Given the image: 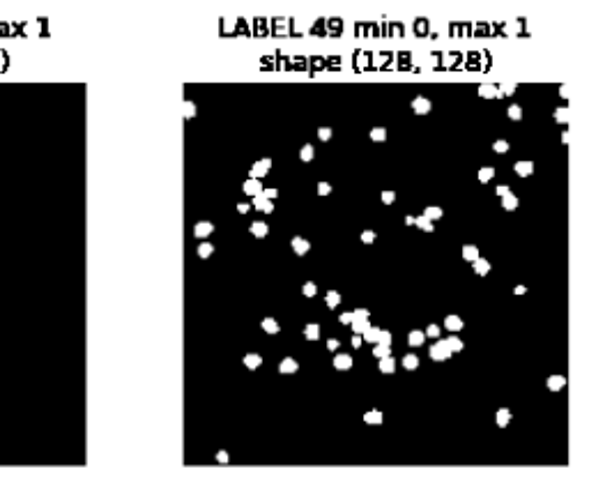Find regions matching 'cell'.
Instances as JSON below:
<instances>
[{
  "label": "cell",
  "instance_id": "cell-39",
  "mask_svg": "<svg viewBox=\"0 0 589 481\" xmlns=\"http://www.w3.org/2000/svg\"><path fill=\"white\" fill-rule=\"evenodd\" d=\"M302 295L304 297H316L318 295V286L313 284V281H307V284L302 286Z\"/></svg>",
  "mask_w": 589,
  "mask_h": 481
},
{
  "label": "cell",
  "instance_id": "cell-1",
  "mask_svg": "<svg viewBox=\"0 0 589 481\" xmlns=\"http://www.w3.org/2000/svg\"><path fill=\"white\" fill-rule=\"evenodd\" d=\"M428 355H431V360H433V362H447L449 357H451V350L447 348L445 339H438V341H435L433 346H431V350H428Z\"/></svg>",
  "mask_w": 589,
  "mask_h": 481
},
{
  "label": "cell",
  "instance_id": "cell-42",
  "mask_svg": "<svg viewBox=\"0 0 589 481\" xmlns=\"http://www.w3.org/2000/svg\"><path fill=\"white\" fill-rule=\"evenodd\" d=\"M380 201L385 203V205H392V203H396V192H392V189H385V192L380 194Z\"/></svg>",
  "mask_w": 589,
  "mask_h": 481
},
{
  "label": "cell",
  "instance_id": "cell-56",
  "mask_svg": "<svg viewBox=\"0 0 589 481\" xmlns=\"http://www.w3.org/2000/svg\"><path fill=\"white\" fill-rule=\"evenodd\" d=\"M555 118L560 120V122H564V120H566V109H560V111H557V113H555Z\"/></svg>",
  "mask_w": 589,
  "mask_h": 481
},
{
  "label": "cell",
  "instance_id": "cell-36",
  "mask_svg": "<svg viewBox=\"0 0 589 481\" xmlns=\"http://www.w3.org/2000/svg\"><path fill=\"white\" fill-rule=\"evenodd\" d=\"M415 226L417 228H422V231H426V233H433L435 228H433V221H428L424 215L422 217H415Z\"/></svg>",
  "mask_w": 589,
  "mask_h": 481
},
{
  "label": "cell",
  "instance_id": "cell-14",
  "mask_svg": "<svg viewBox=\"0 0 589 481\" xmlns=\"http://www.w3.org/2000/svg\"><path fill=\"white\" fill-rule=\"evenodd\" d=\"M378 369H380V373H385V376H392V373L396 371V360L392 355L382 357V360H378Z\"/></svg>",
  "mask_w": 589,
  "mask_h": 481
},
{
  "label": "cell",
  "instance_id": "cell-13",
  "mask_svg": "<svg viewBox=\"0 0 589 481\" xmlns=\"http://www.w3.org/2000/svg\"><path fill=\"white\" fill-rule=\"evenodd\" d=\"M546 387H548L553 394H555V392H562V389L566 387V378H564V376H557V373H555V376H548Z\"/></svg>",
  "mask_w": 589,
  "mask_h": 481
},
{
  "label": "cell",
  "instance_id": "cell-50",
  "mask_svg": "<svg viewBox=\"0 0 589 481\" xmlns=\"http://www.w3.org/2000/svg\"><path fill=\"white\" fill-rule=\"evenodd\" d=\"M339 320H341V325H350V323H353V311H346V313H341Z\"/></svg>",
  "mask_w": 589,
  "mask_h": 481
},
{
  "label": "cell",
  "instance_id": "cell-25",
  "mask_svg": "<svg viewBox=\"0 0 589 481\" xmlns=\"http://www.w3.org/2000/svg\"><path fill=\"white\" fill-rule=\"evenodd\" d=\"M445 343H447V348L451 350V355L454 353H463V348H465V343L456 337V334H451L449 339H445Z\"/></svg>",
  "mask_w": 589,
  "mask_h": 481
},
{
  "label": "cell",
  "instance_id": "cell-4",
  "mask_svg": "<svg viewBox=\"0 0 589 481\" xmlns=\"http://www.w3.org/2000/svg\"><path fill=\"white\" fill-rule=\"evenodd\" d=\"M297 371H300V362L295 357H283L279 364V373H283V376H295Z\"/></svg>",
  "mask_w": 589,
  "mask_h": 481
},
{
  "label": "cell",
  "instance_id": "cell-30",
  "mask_svg": "<svg viewBox=\"0 0 589 481\" xmlns=\"http://www.w3.org/2000/svg\"><path fill=\"white\" fill-rule=\"evenodd\" d=\"M364 422L371 426H380L382 424V412L380 410H369L364 412Z\"/></svg>",
  "mask_w": 589,
  "mask_h": 481
},
{
  "label": "cell",
  "instance_id": "cell-32",
  "mask_svg": "<svg viewBox=\"0 0 589 481\" xmlns=\"http://www.w3.org/2000/svg\"><path fill=\"white\" fill-rule=\"evenodd\" d=\"M378 337H380V327H373V325L362 334V339L366 343H373V346H376V343H378Z\"/></svg>",
  "mask_w": 589,
  "mask_h": 481
},
{
  "label": "cell",
  "instance_id": "cell-18",
  "mask_svg": "<svg viewBox=\"0 0 589 481\" xmlns=\"http://www.w3.org/2000/svg\"><path fill=\"white\" fill-rule=\"evenodd\" d=\"M260 327H263L265 334H279L281 332V325H279L277 318H263Z\"/></svg>",
  "mask_w": 589,
  "mask_h": 481
},
{
  "label": "cell",
  "instance_id": "cell-54",
  "mask_svg": "<svg viewBox=\"0 0 589 481\" xmlns=\"http://www.w3.org/2000/svg\"><path fill=\"white\" fill-rule=\"evenodd\" d=\"M249 210H251L249 203H237V212H240V215H247Z\"/></svg>",
  "mask_w": 589,
  "mask_h": 481
},
{
  "label": "cell",
  "instance_id": "cell-5",
  "mask_svg": "<svg viewBox=\"0 0 589 481\" xmlns=\"http://www.w3.org/2000/svg\"><path fill=\"white\" fill-rule=\"evenodd\" d=\"M290 247H293L295 256H307L311 251V242L307 238H300V235H295V238L290 240Z\"/></svg>",
  "mask_w": 589,
  "mask_h": 481
},
{
  "label": "cell",
  "instance_id": "cell-51",
  "mask_svg": "<svg viewBox=\"0 0 589 481\" xmlns=\"http://www.w3.org/2000/svg\"><path fill=\"white\" fill-rule=\"evenodd\" d=\"M507 194H511V189H509V185H497V189H495V196H507Z\"/></svg>",
  "mask_w": 589,
  "mask_h": 481
},
{
  "label": "cell",
  "instance_id": "cell-20",
  "mask_svg": "<svg viewBox=\"0 0 589 481\" xmlns=\"http://www.w3.org/2000/svg\"><path fill=\"white\" fill-rule=\"evenodd\" d=\"M300 159H302L304 164H311L313 159H316V148H313V143H304V145H302Z\"/></svg>",
  "mask_w": 589,
  "mask_h": 481
},
{
  "label": "cell",
  "instance_id": "cell-19",
  "mask_svg": "<svg viewBox=\"0 0 589 481\" xmlns=\"http://www.w3.org/2000/svg\"><path fill=\"white\" fill-rule=\"evenodd\" d=\"M424 341H426L424 330H412V332L408 334V343H410L412 348H422V346H424Z\"/></svg>",
  "mask_w": 589,
  "mask_h": 481
},
{
  "label": "cell",
  "instance_id": "cell-3",
  "mask_svg": "<svg viewBox=\"0 0 589 481\" xmlns=\"http://www.w3.org/2000/svg\"><path fill=\"white\" fill-rule=\"evenodd\" d=\"M412 111L417 113V116H428V113L433 111V104H431V99L428 97H424V95H419V97H415L412 99Z\"/></svg>",
  "mask_w": 589,
  "mask_h": 481
},
{
  "label": "cell",
  "instance_id": "cell-23",
  "mask_svg": "<svg viewBox=\"0 0 589 481\" xmlns=\"http://www.w3.org/2000/svg\"><path fill=\"white\" fill-rule=\"evenodd\" d=\"M304 339H307V341H318L320 339V325L318 323L304 325Z\"/></svg>",
  "mask_w": 589,
  "mask_h": 481
},
{
  "label": "cell",
  "instance_id": "cell-2",
  "mask_svg": "<svg viewBox=\"0 0 589 481\" xmlns=\"http://www.w3.org/2000/svg\"><path fill=\"white\" fill-rule=\"evenodd\" d=\"M270 169H272V159H270V157L260 159V162H256L254 166H251V171H249V178H254V180H263L265 175L270 173Z\"/></svg>",
  "mask_w": 589,
  "mask_h": 481
},
{
  "label": "cell",
  "instance_id": "cell-52",
  "mask_svg": "<svg viewBox=\"0 0 589 481\" xmlns=\"http://www.w3.org/2000/svg\"><path fill=\"white\" fill-rule=\"evenodd\" d=\"M263 196L267 198V201H274V198H279V192L277 189H263Z\"/></svg>",
  "mask_w": 589,
  "mask_h": 481
},
{
  "label": "cell",
  "instance_id": "cell-46",
  "mask_svg": "<svg viewBox=\"0 0 589 481\" xmlns=\"http://www.w3.org/2000/svg\"><path fill=\"white\" fill-rule=\"evenodd\" d=\"M318 194L320 196H330L332 194V185H330V182H318Z\"/></svg>",
  "mask_w": 589,
  "mask_h": 481
},
{
  "label": "cell",
  "instance_id": "cell-16",
  "mask_svg": "<svg viewBox=\"0 0 589 481\" xmlns=\"http://www.w3.org/2000/svg\"><path fill=\"white\" fill-rule=\"evenodd\" d=\"M479 97H484V99H497L500 97V88L497 86H491V83H484V86H479Z\"/></svg>",
  "mask_w": 589,
  "mask_h": 481
},
{
  "label": "cell",
  "instance_id": "cell-38",
  "mask_svg": "<svg viewBox=\"0 0 589 481\" xmlns=\"http://www.w3.org/2000/svg\"><path fill=\"white\" fill-rule=\"evenodd\" d=\"M392 355V348L389 346H380V343H376V348H373V357H378V360H382V357H389Z\"/></svg>",
  "mask_w": 589,
  "mask_h": 481
},
{
  "label": "cell",
  "instance_id": "cell-49",
  "mask_svg": "<svg viewBox=\"0 0 589 481\" xmlns=\"http://www.w3.org/2000/svg\"><path fill=\"white\" fill-rule=\"evenodd\" d=\"M217 463H221V465H226L228 461H231V456H228V452H224V449H221V452H217Z\"/></svg>",
  "mask_w": 589,
  "mask_h": 481
},
{
  "label": "cell",
  "instance_id": "cell-43",
  "mask_svg": "<svg viewBox=\"0 0 589 481\" xmlns=\"http://www.w3.org/2000/svg\"><path fill=\"white\" fill-rule=\"evenodd\" d=\"M332 136H334L332 127H320V129H318V139H320V141H332Z\"/></svg>",
  "mask_w": 589,
  "mask_h": 481
},
{
  "label": "cell",
  "instance_id": "cell-58",
  "mask_svg": "<svg viewBox=\"0 0 589 481\" xmlns=\"http://www.w3.org/2000/svg\"><path fill=\"white\" fill-rule=\"evenodd\" d=\"M405 226H415V217H405Z\"/></svg>",
  "mask_w": 589,
  "mask_h": 481
},
{
  "label": "cell",
  "instance_id": "cell-35",
  "mask_svg": "<svg viewBox=\"0 0 589 481\" xmlns=\"http://www.w3.org/2000/svg\"><path fill=\"white\" fill-rule=\"evenodd\" d=\"M507 116H509V120L520 122V120H523V109H520L518 104H511L509 109H507Z\"/></svg>",
  "mask_w": 589,
  "mask_h": 481
},
{
  "label": "cell",
  "instance_id": "cell-45",
  "mask_svg": "<svg viewBox=\"0 0 589 481\" xmlns=\"http://www.w3.org/2000/svg\"><path fill=\"white\" fill-rule=\"evenodd\" d=\"M359 240H362L364 244H373L376 242V231H364L362 235H359Z\"/></svg>",
  "mask_w": 589,
  "mask_h": 481
},
{
  "label": "cell",
  "instance_id": "cell-7",
  "mask_svg": "<svg viewBox=\"0 0 589 481\" xmlns=\"http://www.w3.org/2000/svg\"><path fill=\"white\" fill-rule=\"evenodd\" d=\"M212 233H214L212 221H198V224L194 226V238L198 240H208Z\"/></svg>",
  "mask_w": 589,
  "mask_h": 481
},
{
  "label": "cell",
  "instance_id": "cell-24",
  "mask_svg": "<svg viewBox=\"0 0 589 481\" xmlns=\"http://www.w3.org/2000/svg\"><path fill=\"white\" fill-rule=\"evenodd\" d=\"M424 217H426L428 221H438V219L445 217V210L438 208V205H428V208L424 210Z\"/></svg>",
  "mask_w": 589,
  "mask_h": 481
},
{
  "label": "cell",
  "instance_id": "cell-29",
  "mask_svg": "<svg viewBox=\"0 0 589 481\" xmlns=\"http://www.w3.org/2000/svg\"><path fill=\"white\" fill-rule=\"evenodd\" d=\"M520 205V201H518V196H514V194H507V196H502V208L507 210V212H514L516 208Z\"/></svg>",
  "mask_w": 589,
  "mask_h": 481
},
{
  "label": "cell",
  "instance_id": "cell-27",
  "mask_svg": "<svg viewBox=\"0 0 589 481\" xmlns=\"http://www.w3.org/2000/svg\"><path fill=\"white\" fill-rule=\"evenodd\" d=\"M477 178H479L481 185H488V182L495 178V169H493V166H484V169H479Z\"/></svg>",
  "mask_w": 589,
  "mask_h": 481
},
{
  "label": "cell",
  "instance_id": "cell-55",
  "mask_svg": "<svg viewBox=\"0 0 589 481\" xmlns=\"http://www.w3.org/2000/svg\"><path fill=\"white\" fill-rule=\"evenodd\" d=\"M362 346H364V339L359 337V334H355V337H353V348H362Z\"/></svg>",
  "mask_w": 589,
  "mask_h": 481
},
{
  "label": "cell",
  "instance_id": "cell-22",
  "mask_svg": "<svg viewBox=\"0 0 589 481\" xmlns=\"http://www.w3.org/2000/svg\"><path fill=\"white\" fill-rule=\"evenodd\" d=\"M196 254H198V258H203V261H208V258L214 254V244H210L208 240H201V244H198V249H196Z\"/></svg>",
  "mask_w": 589,
  "mask_h": 481
},
{
  "label": "cell",
  "instance_id": "cell-28",
  "mask_svg": "<svg viewBox=\"0 0 589 481\" xmlns=\"http://www.w3.org/2000/svg\"><path fill=\"white\" fill-rule=\"evenodd\" d=\"M325 304H327V309H336L341 304V293L339 290H330V293L325 295Z\"/></svg>",
  "mask_w": 589,
  "mask_h": 481
},
{
  "label": "cell",
  "instance_id": "cell-8",
  "mask_svg": "<svg viewBox=\"0 0 589 481\" xmlns=\"http://www.w3.org/2000/svg\"><path fill=\"white\" fill-rule=\"evenodd\" d=\"M353 357H350L348 353H336L334 355V369L336 371H350L353 369Z\"/></svg>",
  "mask_w": 589,
  "mask_h": 481
},
{
  "label": "cell",
  "instance_id": "cell-9",
  "mask_svg": "<svg viewBox=\"0 0 589 481\" xmlns=\"http://www.w3.org/2000/svg\"><path fill=\"white\" fill-rule=\"evenodd\" d=\"M263 189H265V187H263V182H260V180H254V178H249V180L242 185V192L247 194V196H251V198L258 196L260 192H263Z\"/></svg>",
  "mask_w": 589,
  "mask_h": 481
},
{
  "label": "cell",
  "instance_id": "cell-10",
  "mask_svg": "<svg viewBox=\"0 0 589 481\" xmlns=\"http://www.w3.org/2000/svg\"><path fill=\"white\" fill-rule=\"evenodd\" d=\"M254 208L265 212V215H272L274 212V201H267V198L263 196V192H260L258 196H254Z\"/></svg>",
  "mask_w": 589,
  "mask_h": 481
},
{
  "label": "cell",
  "instance_id": "cell-40",
  "mask_svg": "<svg viewBox=\"0 0 589 481\" xmlns=\"http://www.w3.org/2000/svg\"><path fill=\"white\" fill-rule=\"evenodd\" d=\"M378 343H380V346H389V348H392V332H389V330H380Z\"/></svg>",
  "mask_w": 589,
  "mask_h": 481
},
{
  "label": "cell",
  "instance_id": "cell-37",
  "mask_svg": "<svg viewBox=\"0 0 589 481\" xmlns=\"http://www.w3.org/2000/svg\"><path fill=\"white\" fill-rule=\"evenodd\" d=\"M424 334H426V339H440V337H442V330H440V325L431 323V325H428L426 330H424Z\"/></svg>",
  "mask_w": 589,
  "mask_h": 481
},
{
  "label": "cell",
  "instance_id": "cell-26",
  "mask_svg": "<svg viewBox=\"0 0 589 481\" xmlns=\"http://www.w3.org/2000/svg\"><path fill=\"white\" fill-rule=\"evenodd\" d=\"M461 254H463L465 261H468V263H474V261H477V258H479V247H474V244H465Z\"/></svg>",
  "mask_w": 589,
  "mask_h": 481
},
{
  "label": "cell",
  "instance_id": "cell-12",
  "mask_svg": "<svg viewBox=\"0 0 589 481\" xmlns=\"http://www.w3.org/2000/svg\"><path fill=\"white\" fill-rule=\"evenodd\" d=\"M511 417H514V415H511L509 408H500L495 412V424L500 426V429H507V426L511 424Z\"/></svg>",
  "mask_w": 589,
  "mask_h": 481
},
{
  "label": "cell",
  "instance_id": "cell-48",
  "mask_svg": "<svg viewBox=\"0 0 589 481\" xmlns=\"http://www.w3.org/2000/svg\"><path fill=\"white\" fill-rule=\"evenodd\" d=\"M339 348H341L339 339H327V350H330V353H336Z\"/></svg>",
  "mask_w": 589,
  "mask_h": 481
},
{
  "label": "cell",
  "instance_id": "cell-53",
  "mask_svg": "<svg viewBox=\"0 0 589 481\" xmlns=\"http://www.w3.org/2000/svg\"><path fill=\"white\" fill-rule=\"evenodd\" d=\"M500 88H502L500 90V97H502V95H514V88L516 86H511V83H507V86H500Z\"/></svg>",
  "mask_w": 589,
  "mask_h": 481
},
{
  "label": "cell",
  "instance_id": "cell-33",
  "mask_svg": "<svg viewBox=\"0 0 589 481\" xmlns=\"http://www.w3.org/2000/svg\"><path fill=\"white\" fill-rule=\"evenodd\" d=\"M369 136H371V141L382 143V141H387V129L385 127H373Z\"/></svg>",
  "mask_w": 589,
  "mask_h": 481
},
{
  "label": "cell",
  "instance_id": "cell-47",
  "mask_svg": "<svg viewBox=\"0 0 589 481\" xmlns=\"http://www.w3.org/2000/svg\"><path fill=\"white\" fill-rule=\"evenodd\" d=\"M369 318H371L369 309H355L353 311V320H369Z\"/></svg>",
  "mask_w": 589,
  "mask_h": 481
},
{
  "label": "cell",
  "instance_id": "cell-21",
  "mask_svg": "<svg viewBox=\"0 0 589 481\" xmlns=\"http://www.w3.org/2000/svg\"><path fill=\"white\" fill-rule=\"evenodd\" d=\"M514 171H516V175H520V178H530V175L534 173V164L532 162H516Z\"/></svg>",
  "mask_w": 589,
  "mask_h": 481
},
{
  "label": "cell",
  "instance_id": "cell-44",
  "mask_svg": "<svg viewBox=\"0 0 589 481\" xmlns=\"http://www.w3.org/2000/svg\"><path fill=\"white\" fill-rule=\"evenodd\" d=\"M194 116H196V104L189 102V99H187V102H185V120H191Z\"/></svg>",
  "mask_w": 589,
  "mask_h": 481
},
{
  "label": "cell",
  "instance_id": "cell-11",
  "mask_svg": "<svg viewBox=\"0 0 589 481\" xmlns=\"http://www.w3.org/2000/svg\"><path fill=\"white\" fill-rule=\"evenodd\" d=\"M249 231H251V235H254V238L263 240V238H267V235H270V226H267L265 221H254V224L249 226Z\"/></svg>",
  "mask_w": 589,
  "mask_h": 481
},
{
  "label": "cell",
  "instance_id": "cell-57",
  "mask_svg": "<svg viewBox=\"0 0 589 481\" xmlns=\"http://www.w3.org/2000/svg\"><path fill=\"white\" fill-rule=\"evenodd\" d=\"M527 293V288L525 286H516L514 288V295H525Z\"/></svg>",
  "mask_w": 589,
  "mask_h": 481
},
{
  "label": "cell",
  "instance_id": "cell-15",
  "mask_svg": "<svg viewBox=\"0 0 589 481\" xmlns=\"http://www.w3.org/2000/svg\"><path fill=\"white\" fill-rule=\"evenodd\" d=\"M242 362L249 371H256V369H260V366H263V357H260L258 353H249V355H244Z\"/></svg>",
  "mask_w": 589,
  "mask_h": 481
},
{
  "label": "cell",
  "instance_id": "cell-17",
  "mask_svg": "<svg viewBox=\"0 0 589 481\" xmlns=\"http://www.w3.org/2000/svg\"><path fill=\"white\" fill-rule=\"evenodd\" d=\"M472 270H474V274H479V277H486L488 272H491V263L486 261V258H477V261L472 263Z\"/></svg>",
  "mask_w": 589,
  "mask_h": 481
},
{
  "label": "cell",
  "instance_id": "cell-6",
  "mask_svg": "<svg viewBox=\"0 0 589 481\" xmlns=\"http://www.w3.org/2000/svg\"><path fill=\"white\" fill-rule=\"evenodd\" d=\"M442 325H445V330H449L451 334H458L465 327V320L461 316H456V313H449Z\"/></svg>",
  "mask_w": 589,
  "mask_h": 481
},
{
  "label": "cell",
  "instance_id": "cell-41",
  "mask_svg": "<svg viewBox=\"0 0 589 481\" xmlns=\"http://www.w3.org/2000/svg\"><path fill=\"white\" fill-rule=\"evenodd\" d=\"M493 150L497 152V155H504V152H509V141L497 139V141L493 143Z\"/></svg>",
  "mask_w": 589,
  "mask_h": 481
},
{
  "label": "cell",
  "instance_id": "cell-31",
  "mask_svg": "<svg viewBox=\"0 0 589 481\" xmlns=\"http://www.w3.org/2000/svg\"><path fill=\"white\" fill-rule=\"evenodd\" d=\"M403 369H405V371H417V369H419V357H417L415 353L405 355V357H403Z\"/></svg>",
  "mask_w": 589,
  "mask_h": 481
},
{
  "label": "cell",
  "instance_id": "cell-34",
  "mask_svg": "<svg viewBox=\"0 0 589 481\" xmlns=\"http://www.w3.org/2000/svg\"><path fill=\"white\" fill-rule=\"evenodd\" d=\"M350 325H353V332L359 334V337H362V334L371 327L369 320H353V323H350Z\"/></svg>",
  "mask_w": 589,
  "mask_h": 481
}]
</instances>
